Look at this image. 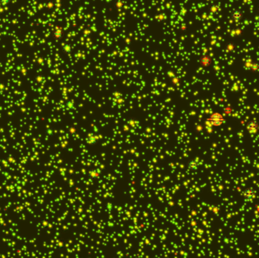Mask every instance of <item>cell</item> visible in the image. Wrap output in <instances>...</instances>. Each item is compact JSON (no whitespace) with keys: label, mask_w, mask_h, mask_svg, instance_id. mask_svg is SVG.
I'll list each match as a JSON object with an SVG mask.
<instances>
[{"label":"cell","mask_w":259,"mask_h":258,"mask_svg":"<svg viewBox=\"0 0 259 258\" xmlns=\"http://www.w3.org/2000/svg\"><path fill=\"white\" fill-rule=\"evenodd\" d=\"M88 176L89 178H90L91 180H95L97 179L99 176V172H97L95 170H91L89 173H88Z\"/></svg>","instance_id":"cell-5"},{"label":"cell","mask_w":259,"mask_h":258,"mask_svg":"<svg viewBox=\"0 0 259 258\" xmlns=\"http://www.w3.org/2000/svg\"><path fill=\"white\" fill-rule=\"evenodd\" d=\"M208 60H209L208 59V57H203V58H202V59H201V63H202V64H203L204 66H207L210 62H208Z\"/></svg>","instance_id":"cell-7"},{"label":"cell","mask_w":259,"mask_h":258,"mask_svg":"<svg viewBox=\"0 0 259 258\" xmlns=\"http://www.w3.org/2000/svg\"><path fill=\"white\" fill-rule=\"evenodd\" d=\"M255 194H256V192L252 187L245 188L243 193V197L248 201H252V200H254L255 198Z\"/></svg>","instance_id":"cell-2"},{"label":"cell","mask_w":259,"mask_h":258,"mask_svg":"<svg viewBox=\"0 0 259 258\" xmlns=\"http://www.w3.org/2000/svg\"><path fill=\"white\" fill-rule=\"evenodd\" d=\"M233 111V109H231L229 107H227L225 109H224V112L227 114H231V112Z\"/></svg>","instance_id":"cell-8"},{"label":"cell","mask_w":259,"mask_h":258,"mask_svg":"<svg viewBox=\"0 0 259 258\" xmlns=\"http://www.w3.org/2000/svg\"><path fill=\"white\" fill-rule=\"evenodd\" d=\"M207 120L211 123L212 126H220L225 122L224 115L219 112L212 113Z\"/></svg>","instance_id":"cell-1"},{"label":"cell","mask_w":259,"mask_h":258,"mask_svg":"<svg viewBox=\"0 0 259 258\" xmlns=\"http://www.w3.org/2000/svg\"><path fill=\"white\" fill-rule=\"evenodd\" d=\"M246 129L251 134H255L258 131L259 126L258 123L255 121H250L247 123Z\"/></svg>","instance_id":"cell-3"},{"label":"cell","mask_w":259,"mask_h":258,"mask_svg":"<svg viewBox=\"0 0 259 258\" xmlns=\"http://www.w3.org/2000/svg\"><path fill=\"white\" fill-rule=\"evenodd\" d=\"M98 138H99L95 136H90L87 138V142H88L89 144H94L98 141Z\"/></svg>","instance_id":"cell-6"},{"label":"cell","mask_w":259,"mask_h":258,"mask_svg":"<svg viewBox=\"0 0 259 258\" xmlns=\"http://www.w3.org/2000/svg\"><path fill=\"white\" fill-rule=\"evenodd\" d=\"M186 167L191 171H196L199 167V163H198L197 160L193 159V160H190L187 162Z\"/></svg>","instance_id":"cell-4"},{"label":"cell","mask_w":259,"mask_h":258,"mask_svg":"<svg viewBox=\"0 0 259 258\" xmlns=\"http://www.w3.org/2000/svg\"><path fill=\"white\" fill-rule=\"evenodd\" d=\"M256 210H257L258 212H259V205H257V206H256Z\"/></svg>","instance_id":"cell-9"}]
</instances>
